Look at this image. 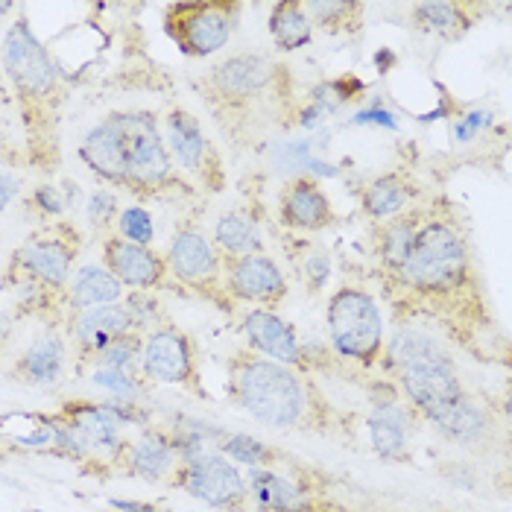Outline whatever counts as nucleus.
Masks as SVG:
<instances>
[{
	"label": "nucleus",
	"instance_id": "1",
	"mask_svg": "<svg viewBox=\"0 0 512 512\" xmlns=\"http://www.w3.org/2000/svg\"><path fill=\"white\" fill-rule=\"evenodd\" d=\"M398 325L434 328L480 363H510L466 220L445 199L428 202L419 237L393 273H369Z\"/></svg>",
	"mask_w": 512,
	"mask_h": 512
},
{
	"label": "nucleus",
	"instance_id": "2",
	"mask_svg": "<svg viewBox=\"0 0 512 512\" xmlns=\"http://www.w3.org/2000/svg\"><path fill=\"white\" fill-rule=\"evenodd\" d=\"M191 88L237 158L264 150L305 115L290 65L267 50H237L197 74Z\"/></svg>",
	"mask_w": 512,
	"mask_h": 512
},
{
	"label": "nucleus",
	"instance_id": "3",
	"mask_svg": "<svg viewBox=\"0 0 512 512\" xmlns=\"http://www.w3.org/2000/svg\"><path fill=\"white\" fill-rule=\"evenodd\" d=\"M381 372L431 428L457 445L495 439V419L466 387L460 366L431 331L398 325L378 360Z\"/></svg>",
	"mask_w": 512,
	"mask_h": 512
},
{
	"label": "nucleus",
	"instance_id": "4",
	"mask_svg": "<svg viewBox=\"0 0 512 512\" xmlns=\"http://www.w3.org/2000/svg\"><path fill=\"white\" fill-rule=\"evenodd\" d=\"M79 161L112 191L141 202L194 199L197 188L167 150L161 120L150 109H120L79 138Z\"/></svg>",
	"mask_w": 512,
	"mask_h": 512
},
{
	"label": "nucleus",
	"instance_id": "5",
	"mask_svg": "<svg viewBox=\"0 0 512 512\" xmlns=\"http://www.w3.org/2000/svg\"><path fill=\"white\" fill-rule=\"evenodd\" d=\"M229 401L255 422L293 434L355 439V416L337 407L316 384L314 372L276 363L252 349L226 357Z\"/></svg>",
	"mask_w": 512,
	"mask_h": 512
},
{
	"label": "nucleus",
	"instance_id": "6",
	"mask_svg": "<svg viewBox=\"0 0 512 512\" xmlns=\"http://www.w3.org/2000/svg\"><path fill=\"white\" fill-rule=\"evenodd\" d=\"M0 65L18 106L27 164L50 179L62 167V120L71 88L50 47L36 36L24 6L3 33Z\"/></svg>",
	"mask_w": 512,
	"mask_h": 512
},
{
	"label": "nucleus",
	"instance_id": "7",
	"mask_svg": "<svg viewBox=\"0 0 512 512\" xmlns=\"http://www.w3.org/2000/svg\"><path fill=\"white\" fill-rule=\"evenodd\" d=\"M252 512H410L369 486L281 451L273 469H249Z\"/></svg>",
	"mask_w": 512,
	"mask_h": 512
},
{
	"label": "nucleus",
	"instance_id": "8",
	"mask_svg": "<svg viewBox=\"0 0 512 512\" xmlns=\"http://www.w3.org/2000/svg\"><path fill=\"white\" fill-rule=\"evenodd\" d=\"M331 349L343 360L372 372L384 352V316L378 299L360 284H340L325 305Z\"/></svg>",
	"mask_w": 512,
	"mask_h": 512
},
{
	"label": "nucleus",
	"instance_id": "9",
	"mask_svg": "<svg viewBox=\"0 0 512 512\" xmlns=\"http://www.w3.org/2000/svg\"><path fill=\"white\" fill-rule=\"evenodd\" d=\"M85 237L74 220H56L41 226L39 232L24 237L3 261L0 278H21L36 281L41 287L68 293L74 278Z\"/></svg>",
	"mask_w": 512,
	"mask_h": 512
},
{
	"label": "nucleus",
	"instance_id": "10",
	"mask_svg": "<svg viewBox=\"0 0 512 512\" xmlns=\"http://www.w3.org/2000/svg\"><path fill=\"white\" fill-rule=\"evenodd\" d=\"M240 0H170L161 9V30L188 59L220 53L240 27Z\"/></svg>",
	"mask_w": 512,
	"mask_h": 512
},
{
	"label": "nucleus",
	"instance_id": "11",
	"mask_svg": "<svg viewBox=\"0 0 512 512\" xmlns=\"http://www.w3.org/2000/svg\"><path fill=\"white\" fill-rule=\"evenodd\" d=\"M164 261H167L170 287L197 296L208 305H217L220 311H232V299L226 296L223 287V255L199 226L194 223L179 226L170 237Z\"/></svg>",
	"mask_w": 512,
	"mask_h": 512
},
{
	"label": "nucleus",
	"instance_id": "12",
	"mask_svg": "<svg viewBox=\"0 0 512 512\" xmlns=\"http://www.w3.org/2000/svg\"><path fill=\"white\" fill-rule=\"evenodd\" d=\"M164 141L176 167L205 197H220L229 185V167L217 141L205 132L202 120L185 109L170 106L164 112Z\"/></svg>",
	"mask_w": 512,
	"mask_h": 512
},
{
	"label": "nucleus",
	"instance_id": "13",
	"mask_svg": "<svg viewBox=\"0 0 512 512\" xmlns=\"http://www.w3.org/2000/svg\"><path fill=\"white\" fill-rule=\"evenodd\" d=\"M167 486L188 492L199 504L220 512H252V498L246 486V474L229 457L214 448H205L188 460H179Z\"/></svg>",
	"mask_w": 512,
	"mask_h": 512
},
{
	"label": "nucleus",
	"instance_id": "14",
	"mask_svg": "<svg viewBox=\"0 0 512 512\" xmlns=\"http://www.w3.org/2000/svg\"><path fill=\"white\" fill-rule=\"evenodd\" d=\"M141 375L150 384L179 387L197 398H208L202 384V352L197 337L173 322H164L144 334Z\"/></svg>",
	"mask_w": 512,
	"mask_h": 512
},
{
	"label": "nucleus",
	"instance_id": "15",
	"mask_svg": "<svg viewBox=\"0 0 512 512\" xmlns=\"http://www.w3.org/2000/svg\"><path fill=\"white\" fill-rule=\"evenodd\" d=\"M372 413L366 419L372 451L398 466H413V442L410 436L419 428V413L401 401L393 381H375L372 387Z\"/></svg>",
	"mask_w": 512,
	"mask_h": 512
},
{
	"label": "nucleus",
	"instance_id": "16",
	"mask_svg": "<svg viewBox=\"0 0 512 512\" xmlns=\"http://www.w3.org/2000/svg\"><path fill=\"white\" fill-rule=\"evenodd\" d=\"M223 287L232 302H246L264 311H278L287 299V276L273 255H223Z\"/></svg>",
	"mask_w": 512,
	"mask_h": 512
},
{
	"label": "nucleus",
	"instance_id": "17",
	"mask_svg": "<svg viewBox=\"0 0 512 512\" xmlns=\"http://www.w3.org/2000/svg\"><path fill=\"white\" fill-rule=\"evenodd\" d=\"M278 223L293 232H308L319 235L328 232L340 223V214L334 208L325 188L316 182L314 176H293L278 188L276 197Z\"/></svg>",
	"mask_w": 512,
	"mask_h": 512
},
{
	"label": "nucleus",
	"instance_id": "18",
	"mask_svg": "<svg viewBox=\"0 0 512 512\" xmlns=\"http://www.w3.org/2000/svg\"><path fill=\"white\" fill-rule=\"evenodd\" d=\"M129 331H141L138 322L132 319V314L126 311L123 302L115 305H103V308H91V311H82V314L71 316L65 322V337L71 340V352H74V372L85 375L91 372V363L97 352L115 340L120 334H129ZM144 334V331H141Z\"/></svg>",
	"mask_w": 512,
	"mask_h": 512
},
{
	"label": "nucleus",
	"instance_id": "19",
	"mask_svg": "<svg viewBox=\"0 0 512 512\" xmlns=\"http://www.w3.org/2000/svg\"><path fill=\"white\" fill-rule=\"evenodd\" d=\"M179 463L173 436L164 428L147 425L138 439H123L118 451L109 457V474H129V477H141L150 483H167V477L173 474Z\"/></svg>",
	"mask_w": 512,
	"mask_h": 512
},
{
	"label": "nucleus",
	"instance_id": "20",
	"mask_svg": "<svg viewBox=\"0 0 512 512\" xmlns=\"http://www.w3.org/2000/svg\"><path fill=\"white\" fill-rule=\"evenodd\" d=\"M103 267L118 278L123 290L129 287V290L153 293V290L170 287L164 252H156L153 246L123 240L120 235L103 237Z\"/></svg>",
	"mask_w": 512,
	"mask_h": 512
},
{
	"label": "nucleus",
	"instance_id": "21",
	"mask_svg": "<svg viewBox=\"0 0 512 512\" xmlns=\"http://www.w3.org/2000/svg\"><path fill=\"white\" fill-rule=\"evenodd\" d=\"M240 331H243V337H246V349L270 357V360H276V363H284V366L311 372L305 343L299 340L296 328H293L284 316H278V311L252 308L249 314L243 316Z\"/></svg>",
	"mask_w": 512,
	"mask_h": 512
},
{
	"label": "nucleus",
	"instance_id": "22",
	"mask_svg": "<svg viewBox=\"0 0 512 512\" xmlns=\"http://www.w3.org/2000/svg\"><path fill=\"white\" fill-rule=\"evenodd\" d=\"M492 3L480 0H425L407 6V21L416 33L442 41H460L492 12Z\"/></svg>",
	"mask_w": 512,
	"mask_h": 512
},
{
	"label": "nucleus",
	"instance_id": "23",
	"mask_svg": "<svg viewBox=\"0 0 512 512\" xmlns=\"http://www.w3.org/2000/svg\"><path fill=\"white\" fill-rule=\"evenodd\" d=\"M68 369V337L62 328H47L15 357L9 378L24 387H56Z\"/></svg>",
	"mask_w": 512,
	"mask_h": 512
},
{
	"label": "nucleus",
	"instance_id": "24",
	"mask_svg": "<svg viewBox=\"0 0 512 512\" xmlns=\"http://www.w3.org/2000/svg\"><path fill=\"white\" fill-rule=\"evenodd\" d=\"M425 194V185L416 179L413 170L407 167H395L387 170L375 179H369L360 191H357V202L363 217H369L372 223L390 220L395 214L413 208Z\"/></svg>",
	"mask_w": 512,
	"mask_h": 512
},
{
	"label": "nucleus",
	"instance_id": "25",
	"mask_svg": "<svg viewBox=\"0 0 512 512\" xmlns=\"http://www.w3.org/2000/svg\"><path fill=\"white\" fill-rule=\"evenodd\" d=\"M428 217V202L413 205L401 214H395L390 220L375 223L372 229V255H375V267L372 273H393L404 264V258L410 255L419 229Z\"/></svg>",
	"mask_w": 512,
	"mask_h": 512
},
{
	"label": "nucleus",
	"instance_id": "26",
	"mask_svg": "<svg viewBox=\"0 0 512 512\" xmlns=\"http://www.w3.org/2000/svg\"><path fill=\"white\" fill-rule=\"evenodd\" d=\"M115 302H123V284L103 264H85L68 284V319Z\"/></svg>",
	"mask_w": 512,
	"mask_h": 512
},
{
	"label": "nucleus",
	"instance_id": "27",
	"mask_svg": "<svg viewBox=\"0 0 512 512\" xmlns=\"http://www.w3.org/2000/svg\"><path fill=\"white\" fill-rule=\"evenodd\" d=\"M270 36L278 53H296L302 47H311L314 24L305 12L302 0H278L270 9Z\"/></svg>",
	"mask_w": 512,
	"mask_h": 512
},
{
	"label": "nucleus",
	"instance_id": "28",
	"mask_svg": "<svg viewBox=\"0 0 512 512\" xmlns=\"http://www.w3.org/2000/svg\"><path fill=\"white\" fill-rule=\"evenodd\" d=\"M314 30L337 39L357 36L366 24V3L360 0H302Z\"/></svg>",
	"mask_w": 512,
	"mask_h": 512
},
{
	"label": "nucleus",
	"instance_id": "29",
	"mask_svg": "<svg viewBox=\"0 0 512 512\" xmlns=\"http://www.w3.org/2000/svg\"><path fill=\"white\" fill-rule=\"evenodd\" d=\"M214 246L220 255L240 258V255H258L264 252V235L255 217L243 214V211H226L217 217L214 223Z\"/></svg>",
	"mask_w": 512,
	"mask_h": 512
},
{
	"label": "nucleus",
	"instance_id": "30",
	"mask_svg": "<svg viewBox=\"0 0 512 512\" xmlns=\"http://www.w3.org/2000/svg\"><path fill=\"white\" fill-rule=\"evenodd\" d=\"M223 457H229L235 466H249V469H273L281 457V448L249 434H226L217 448Z\"/></svg>",
	"mask_w": 512,
	"mask_h": 512
},
{
	"label": "nucleus",
	"instance_id": "31",
	"mask_svg": "<svg viewBox=\"0 0 512 512\" xmlns=\"http://www.w3.org/2000/svg\"><path fill=\"white\" fill-rule=\"evenodd\" d=\"M91 384L123 404H141V398L150 393V381L141 375V369H94Z\"/></svg>",
	"mask_w": 512,
	"mask_h": 512
},
{
	"label": "nucleus",
	"instance_id": "32",
	"mask_svg": "<svg viewBox=\"0 0 512 512\" xmlns=\"http://www.w3.org/2000/svg\"><path fill=\"white\" fill-rule=\"evenodd\" d=\"M141 352H144V334L141 331L120 334L97 352L94 363H91V372L94 369H141Z\"/></svg>",
	"mask_w": 512,
	"mask_h": 512
},
{
	"label": "nucleus",
	"instance_id": "33",
	"mask_svg": "<svg viewBox=\"0 0 512 512\" xmlns=\"http://www.w3.org/2000/svg\"><path fill=\"white\" fill-rule=\"evenodd\" d=\"M120 211H123L120 194L112 188H97L85 199V220H88V229L97 235H115Z\"/></svg>",
	"mask_w": 512,
	"mask_h": 512
},
{
	"label": "nucleus",
	"instance_id": "34",
	"mask_svg": "<svg viewBox=\"0 0 512 512\" xmlns=\"http://www.w3.org/2000/svg\"><path fill=\"white\" fill-rule=\"evenodd\" d=\"M24 205H27V214H30V217L41 220V226L62 220V214L68 211L65 191H62L59 185H50V182L36 185V188L24 197Z\"/></svg>",
	"mask_w": 512,
	"mask_h": 512
},
{
	"label": "nucleus",
	"instance_id": "35",
	"mask_svg": "<svg viewBox=\"0 0 512 512\" xmlns=\"http://www.w3.org/2000/svg\"><path fill=\"white\" fill-rule=\"evenodd\" d=\"M115 235H120L123 240H132V243H141V246H153V240H156L153 214L144 205L123 208L118 217V226H115Z\"/></svg>",
	"mask_w": 512,
	"mask_h": 512
},
{
	"label": "nucleus",
	"instance_id": "36",
	"mask_svg": "<svg viewBox=\"0 0 512 512\" xmlns=\"http://www.w3.org/2000/svg\"><path fill=\"white\" fill-rule=\"evenodd\" d=\"M123 305H126V311L132 314V319L138 322V328L144 334L158 328V325H164V308H161V302H158L156 296L144 293V290H129V296H123Z\"/></svg>",
	"mask_w": 512,
	"mask_h": 512
},
{
	"label": "nucleus",
	"instance_id": "37",
	"mask_svg": "<svg viewBox=\"0 0 512 512\" xmlns=\"http://www.w3.org/2000/svg\"><path fill=\"white\" fill-rule=\"evenodd\" d=\"M302 276H305V284L311 293H319L328 278H331V258L325 252H316V255H308L305 258V267H302Z\"/></svg>",
	"mask_w": 512,
	"mask_h": 512
},
{
	"label": "nucleus",
	"instance_id": "38",
	"mask_svg": "<svg viewBox=\"0 0 512 512\" xmlns=\"http://www.w3.org/2000/svg\"><path fill=\"white\" fill-rule=\"evenodd\" d=\"M24 194V179L12 170H3L0 167V214L15 202V199Z\"/></svg>",
	"mask_w": 512,
	"mask_h": 512
},
{
	"label": "nucleus",
	"instance_id": "39",
	"mask_svg": "<svg viewBox=\"0 0 512 512\" xmlns=\"http://www.w3.org/2000/svg\"><path fill=\"white\" fill-rule=\"evenodd\" d=\"M12 328H15V316L6 305H0V355H3V349H6V343L12 337Z\"/></svg>",
	"mask_w": 512,
	"mask_h": 512
},
{
	"label": "nucleus",
	"instance_id": "40",
	"mask_svg": "<svg viewBox=\"0 0 512 512\" xmlns=\"http://www.w3.org/2000/svg\"><path fill=\"white\" fill-rule=\"evenodd\" d=\"M112 507L118 512H158L150 504H141V501H112Z\"/></svg>",
	"mask_w": 512,
	"mask_h": 512
},
{
	"label": "nucleus",
	"instance_id": "41",
	"mask_svg": "<svg viewBox=\"0 0 512 512\" xmlns=\"http://www.w3.org/2000/svg\"><path fill=\"white\" fill-rule=\"evenodd\" d=\"M21 6L18 3H12V0H0V21L6 18V15H12V12H18Z\"/></svg>",
	"mask_w": 512,
	"mask_h": 512
},
{
	"label": "nucleus",
	"instance_id": "42",
	"mask_svg": "<svg viewBox=\"0 0 512 512\" xmlns=\"http://www.w3.org/2000/svg\"><path fill=\"white\" fill-rule=\"evenodd\" d=\"M3 460H6V454H3V451H0V463H3Z\"/></svg>",
	"mask_w": 512,
	"mask_h": 512
}]
</instances>
